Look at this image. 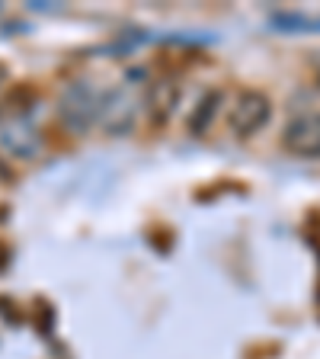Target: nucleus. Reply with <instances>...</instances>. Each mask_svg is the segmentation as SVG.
Segmentation results:
<instances>
[{
    "label": "nucleus",
    "instance_id": "nucleus-7",
    "mask_svg": "<svg viewBox=\"0 0 320 359\" xmlns=\"http://www.w3.org/2000/svg\"><path fill=\"white\" fill-rule=\"evenodd\" d=\"M272 29L285 32V36H301V32H320V16H307L298 10H279L272 13Z\"/></svg>",
    "mask_w": 320,
    "mask_h": 359
},
{
    "label": "nucleus",
    "instance_id": "nucleus-4",
    "mask_svg": "<svg viewBox=\"0 0 320 359\" xmlns=\"http://www.w3.org/2000/svg\"><path fill=\"white\" fill-rule=\"evenodd\" d=\"M39 148H42V135H39V128L26 116L0 119V151H7L10 157L29 161V157L39 154Z\"/></svg>",
    "mask_w": 320,
    "mask_h": 359
},
{
    "label": "nucleus",
    "instance_id": "nucleus-5",
    "mask_svg": "<svg viewBox=\"0 0 320 359\" xmlns=\"http://www.w3.org/2000/svg\"><path fill=\"white\" fill-rule=\"evenodd\" d=\"M285 151L298 157H320V116L317 112H307V116H298L285 126L282 135Z\"/></svg>",
    "mask_w": 320,
    "mask_h": 359
},
{
    "label": "nucleus",
    "instance_id": "nucleus-8",
    "mask_svg": "<svg viewBox=\"0 0 320 359\" xmlns=\"http://www.w3.org/2000/svg\"><path fill=\"white\" fill-rule=\"evenodd\" d=\"M224 100L221 90H211L209 97H202V103L195 106V112L189 116V132L193 135H205L211 126V119H215V112H218V103Z\"/></svg>",
    "mask_w": 320,
    "mask_h": 359
},
{
    "label": "nucleus",
    "instance_id": "nucleus-9",
    "mask_svg": "<svg viewBox=\"0 0 320 359\" xmlns=\"http://www.w3.org/2000/svg\"><path fill=\"white\" fill-rule=\"evenodd\" d=\"M4 77H7V71H4V67H0V83H4Z\"/></svg>",
    "mask_w": 320,
    "mask_h": 359
},
{
    "label": "nucleus",
    "instance_id": "nucleus-2",
    "mask_svg": "<svg viewBox=\"0 0 320 359\" xmlns=\"http://www.w3.org/2000/svg\"><path fill=\"white\" fill-rule=\"evenodd\" d=\"M269 116H272V103H269L266 93H260V90H244V93H237L231 112H228V126H231L234 135L250 138V135H256L260 128H266Z\"/></svg>",
    "mask_w": 320,
    "mask_h": 359
},
{
    "label": "nucleus",
    "instance_id": "nucleus-1",
    "mask_svg": "<svg viewBox=\"0 0 320 359\" xmlns=\"http://www.w3.org/2000/svg\"><path fill=\"white\" fill-rule=\"evenodd\" d=\"M97 109H99V93H97V87L87 81L67 83V90L58 100L61 122H64L67 132H74V135H83L97 122Z\"/></svg>",
    "mask_w": 320,
    "mask_h": 359
},
{
    "label": "nucleus",
    "instance_id": "nucleus-6",
    "mask_svg": "<svg viewBox=\"0 0 320 359\" xmlns=\"http://www.w3.org/2000/svg\"><path fill=\"white\" fill-rule=\"evenodd\" d=\"M176 103H179V83H176V81H170V77L157 81L154 87H151V97H148L151 122H154V126H164V122L173 116Z\"/></svg>",
    "mask_w": 320,
    "mask_h": 359
},
{
    "label": "nucleus",
    "instance_id": "nucleus-3",
    "mask_svg": "<svg viewBox=\"0 0 320 359\" xmlns=\"http://www.w3.org/2000/svg\"><path fill=\"white\" fill-rule=\"evenodd\" d=\"M134 112L138 103L125 87H112L106 93H99V109H97V122L103 126V132L109 135H125L134 128Z\"/></svg>",
    "mask_w": 320,
    "mask_h": 359
}]
</instances>
